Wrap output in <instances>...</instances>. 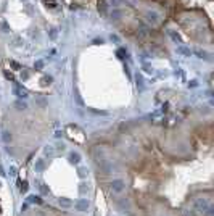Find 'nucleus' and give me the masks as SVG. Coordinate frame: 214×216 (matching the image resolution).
Returning a JSON list of instances; mask_svg holds the SVG:
<instances>
[{
  "instance_id": "13",
  "label": "nucleus",
  "mask_w": 214,
  "mask_h": 216,
  "mask_svg": "<svg viewBox=\"0 0 214 216\" xmlns=\"http://www.w3.org/2000/svg\"><path fill=\"white\" fill-rule=\"evenodd\" d=\"M89 190H90V187H89V184L82 182V184H81V187H79V194H81V195H85Z\"/></svg>"
},
{
  "instance_id": "30",
  "label": "nucleus",
  "mask_w": 214,
  "mask_h": 216,
  "mask_svg": "<svg viewBox=\"0 0 214 216\" xmlns=\"http://www.w3.org/2000/svg\"><path fill=\"white\" fill-rule=\"evenodd\" d=\"M118 55H119V58H121V60H122V58H124V55H126V52H124V50H118Z\"/></svg>"
},
{
  "instance_id": "20",
  "label": "nucleus",
  "mask_w": 214,
  "mask_h": 216,
  "mask_svg": "<svg viewBox=\"0 0 214 216\" xmlns=\"http://www.w3.org/2000/svg\"><path fill=\"white\" fill-rule=\"evenodd\" d=\"M29 202H31V203H42L40 197H36V195H31V197H29Z\"/></svg>"
},
{
  "instance_id": "24",
  "label": "nucleus",
  "mask_w": 214,
  "mask_h": 216,
  "mask_svg": "<svg viewBox=\"0 0 214 216\" xmlns=\"http://www.w3.org/2000/svg\"><path fill=\"white\" fill-rule=\"evenodd\" d=\"M42 66H44V61H42V60L36 61V65H34V68H36L37 71H39V70H42Z\"/></svg>"
},
{
  "instance_id": "8",
  "label": "nucleus",
  "mask_w": 214,
  "mask_h": 216,
  "mask_svg": "<svg viewBox=\"0 0 214 216\" xmlns=\"http://www.w3.org/2000/svg\"><path fill=\"white\" fill-rule=\"evenodd\" d=\"M167 34H169V37H171L175 44H182V39H180V36H179L177 32H174V31H167Z\"/></svg>"
},
{
  "instance_id": "28",
  "label": "nucleus",
  "mask_w": 214,
  "mask_h": 216,
  "mask_svg": "<svg viewBox=\"0 0 214 216\" xmlns=\"http://www.w3.org/2000/svg\"><path fill=\"white\" fill-rule=\"evenodd\" d=\"M50 37H52V39H55V37H57V29H52L50 31Z\"/></svg>"
},
{
  "instance_id": "9",
  "label": "nucleus",
  "mask_w": 214,
  "mask_h": 216,
  "mask_svg": "<svg viewBox=\"0 0 214 216\" xmlns=\"http://www.w3.org/2000/svg\"><path fill=\"white\" fill-rule=\"evenodd\" d=\"M69 161L74 163V164H77L79 161H81V155H79V153H76V152H71L69 153Z\"/></svg>"
},
{
  "instance_id": "2",
  "label": "nucleus",
  "mask_w": 214,
  "mask_h": 216,
  "mask_svg": "<svg viewBox=\"0 0 214 216\" xmlns=\"http://www.w3.org/2000/svg\"><path fill=\"white\" fill-rule=\"evenodd\" d=\"M145 18H147V21L150 23V24H158V23H160V13L153 11V10H148V11L145 13Z\"/></svg>"
},
{
  "instance_id": "12",
  "label": "nucleus",
  "mask_w": 214,
  "mask_h": 216,
  "mask_svg": "<svg viewBox=\"0 0 214 216\" xmlns=\"http://www.w3.org/2000/svg\"><path fill=\"white\" fill-rule=\"evenodd\" d=\"M98 11L102 13V15L106 13V2L105 0H98Z\"/></svg>"
},
{
  "instance_id": "25",
  "label": "nucleus",
  "mask_w": 214,
  "mask_h": 216,
  "mask_svg": "<svg viewBox=\"0 0 214 216\" xmlns=\"http://www.w3.org/2000/svg\"><path fill=\"white\" fill-rule=\"evenodd\" d=\"M50 82H52V78H50V76L42 78V85H47V84H50Z\"/></svg>"
},
{
  "instance_id": "29",
  "label": "nucleus",
  "mask_w": 214,
  "mask_h": 216,
  "mask_svg": "<svg viewBox=\"0 0 214 216\" xmlns=\"http://www.w3.org/2000/svg\"><path fill=\"white\" fill-rule=\"evenodd\" d=\"M196 85H198V82H196V81H190V82H188V87H196Z\"/></svg>"
},
{
  "instance_id": "16",
  "label": "nucleus",
  "mask_w": 214,
  "mask_h": 216,
  "mask_svg": "<svg viewBox=\"0 0 214 216\" xmlns=\"http://www.w3.org/2000/svg\"><path fill=\"white\" fill-rule=\"evenodd\" d=\"M77 174H79V177H81V179H84V177L89 176V169H87V168H79Z\"/></svg>"
},
{
  "instance_id": "18",
  "label": "nucleus",
  "mask_w": 214,
  "mask_h": 216,
  "mask_svg": "<svg viewBox=\"0 0 214 216\" xmlns=\"http://www.w3.org/2000/svg\"><path fill=\"white\" fill-rule=\"evenodd\" d=\"M195 55L198 58H205V60H208V53L205 52V50H200V49H196L195 50Z\"/></svg>"
},
{
  "instance_id": "33",
  "label": "nucleus",
  "mask_w": 214,
  "mask_h": 216,
  "mask_svg": "<svg viewBox=\"0 0 214 216\" xmlns=\"http://www.w3.org/2000/svg\"><path fill=\"white\" fill-rule=\"evenodd\" d=\"M94 44H103V40H102V39H95Z\"/></svg>"
},
{
  "instance_id": "27",
  "label": "nucleus",
  "mask_w": 214,
  "mask_h": 216,
  "mask_svg": "<svg viewBox=\"0 0 214 216\" xmlns=\"http://www.w3.org/2000/svg\"><path fill=\"white\" fill-rule=\"evenodd\" d=\"M19 190H21V192H26V190H27V184H26V182H23V184H21V187H19Z\"/></svg>"
},
{
  "instance_id": "23",
  "label": "nucleus",
  "mask_w": 214,
  "mask_h": 216,
  "mask_svg": "<svg viewBox=\"0 0 214 216\" xmlns=\"http://www.w3.org/2000/svg\"><path fill=\"white\" fill-rule=\"evenodd\" d=\"M39 189H40V192H42V194H48V192H50V190H48V187L45 186V184H40V186H39Z\"/></svg>"
},
{
  "instance_id": "3",
  "label": "nucleus",
  "mask_w": 214,
  "mask_h": 216,
  "mask_svg": "<svg viewBox=\"0 0 214 216\" xmlns=\"http://www.w3.org/2000/svg\"><path fill=\"white\" fill-rule=\"evenodd\" d=\"M110 187H111L115 192H122L126 189V182H124L122 179H113L111 184H110Z\"/></svg>"
},
{
  "instance_id": "11",
  "label": "nucleus",
  "mask_w": 214,
  "mask_h": 216,
  "mask_svg": "<svg viewBox=\"0 0 214 216\" xmlns=\"http://www.w3.org/2000/svg\"><path fill=\"white\" fill-rule=\"evenodd\" d=\"M15 108H16V110H19V111H23V110H26V108H27V105H26V102L16 100V102H15Z\"/></svg>"
},
{
  "instance_id": "4",
  "label": "nucleus",
  "mask_w": 214,
  "mask_h": 216,
  "mask_svg": "<svg viewBox=\"0 0 214 216\" xmlns=\"http://www.w3.org/2000/svg\"><path fill=\"white\" fill-rule=\"evenodd\" d=\"M89 205H90V203H89V200H84V198H81V200H77V202L74 203V208H76L77 211H87Z\"/></svg>"
},
{
  "instance_id": "17",
  "label": "nucleus",
  "mask_w": 214,
  "mask_h": 216,
  "mask_svg": "<svg viewBox=\"0 0 214 216\" xmlns=\"http://www.w3.org/2000/svg\"><path fill=\"white\" fill-rule=\"evenodd\" d=\"M121 16H122V11H121V10L115 8V10L111 11V19H119Z\"/></svg>"
},
{
  "instance_id": "7",
  "label": "nucleus",
  "mask_w": 214,
  "mask_h": 216,
  "mask_svg": "<svg viewBox=\"0 0 214 216\" xmlns=\"http://www.w3.org/2000/svg\"><path fill=\"white\" fill-rule=\"evenodd\" d=\"M177 52L180 53V55H184V57H190V55H192L190 49H187L185 45H179V47H177Z\"/></svg>"
},
{
  "instance_id": "19",
  "label": "nucleus",
  "mask_w": 214,
  "mask_h": 216,
  "mask_svg": "<svg viewBox=\"0 0 214 216\" xmlns=\"http://www.w3.org/2000/svg\"><path fill=\"white\" fill-rule=\"evenodd\" d=\"M45 168V161L44 160H37L36 161V171H42Z\"/></svg>"
},
{
  "instance_id": "26",
  "label": "nucleus",
  "mask_w": 214,
  "mask_h": 216,
  "mask_svg": "<svg viewBox=\"0 0 214 216\" xmlns=\"http://www.w3.org/2000/svg\"><path fill=\"white\" fill-rule=\"evenodd\" d=\"M121 3H122V0H111V5L113 6H119Z\"/></svg>"
},
{
  "instance_id": "5",
  "label": "nucleus",
  "mask_w": 214,
  "mask_h": 216,
  "mask_svg": "<svg viewBox=\"0 0 214 216\" xmlns=\"http://www.w3.org/2000/svg\"><path fill=\"white\" fill-rule=\"evenodd\" d=\"M13 92H15V95L16 97H19V98H27V92L24 90V89H21L18 84H15V87H13Z\"/></svg>"
},
{
  "instance_id": "14",
  "label": "nucleus",
  "mask_w": 214,
  "mask_h": 216,
  "mask_svg": "<svg viewBox=\"0 0 214 216\" xmlns=\"http://www.w3.org/2000/svg\"><path fill=\"white\" fill-rule=\"evenodd\" d=\"M55 152H57V150H55V147H53V145H47L45 149H44V153H45V155H48V156L55 155Z\"/></svg>"
},
{
  "instance_id": "6",
  "label": "nucleus",
  "mask_w": 214,
  "mask_h": 216,
  "mask_svg": "<svg viewBox=\"0 0 214 216\" xmlns=\"http://www.w3.org/2000/svg\"><path fill=\"white\" fill-rule=\"evenodd\" d=\"M58 203H60V207H63V208H71L72 207V202L69 200V198H58Z\"/></svg>"
},
{
  "instance_id": "10",
  "label": "nucleus",
  "mask_w": 214,
  "mask_h": 216,
  "mask_svg": "<svg viewBox=\"0 0 214 216\" xmlns=\"http://www.w3.org/2000/svg\"><path fill=\"white\" fill-rule=\"evenodd\" d=\"M42 3L50 10H55L57 8V0H42Z\"/></svg>"
},
{
  "instance_id": "1",
  "label": "nucleus",
  "mask_w": 214,
  "mask_h": 216,
  "mask_svg": "<svg viewBox=\"0 0 214 216\" xmlns=\"http://www.w3.org/2000/svg\"><path fill=\"white\" fill-rule=\"evenodd\" d=\"M195 208L196 210H200L203 213V211H206V215L211 216L213 215V207L211 203H209L206 198H198V200H195Z\"/></svg>"
},
{
  "instance_id": "32",
  "label": "nucleus",
  "mask_w": 214,
  "mask_h": 216,
  "mask_svg": "<svg viewBox=\"0 0 214 216\" xmlns=\"http://www.w3.org/2000/svg\"><path fill=\"white\" fill-rule=\"evenodd\" d=\"M5 78H6V79H10V81H13V76L10 73H5Z\"/></svg>"
},
{
  "instance_id": "15",
  "label": "nucleus",
  "mask_w": 214,
  "mask_h": 216,
  "mask_svg": "<svg viewBox=\"0 0 214 216\" xmlns=\"http://www.w3.org/2000/svg\"><path fill=\"white\" fill-rule=\"evenodd\" d=\"M2 140L5 144H10V142H11V134H10L8 131H3L2 132Z\"/></svg>"
},
{
  "instance_id": "34",
  "label": "nucleus",
  "mask_w": 214,
  "mask_h": 216,
  "mask_svg": "<svg viewBox=\"0 0 214 216\" xmlns=\"http://www.w3.org/2000/svg\"><path fill=\"white\" fill-rule=\"evenodd\" d=\"M23 2H26V0H23Z\"/></svg>"
},
{
  "instance_id": "22",
  "label": "nucleus",
  "mask_w": 214,
  "mask_h": 216,
  "mask_svg": "<svg viewBox=\"0 0 214 216\" xmlns=\"http://www.w3.org/2000/svg\"><path fill=\"white\" fill-rule=\"evenodd\" d=\"M137 85H139L140 90H143L145 85H143V81H142V78H140V76H137Z\"/></svg>"
},
{
  "instance_id": "21",
  "label": "nucleus",
  "mask_w": 214,
  "mask_h": 216,
  "mask_svg": "<svg viewBox=\"0 0 214 216\" xmlns=\"http://www.w3.org/2000/svg\"><path fill=\"white\" fill-rule=\"evenodd\" d=\"M10 66L15 68V70H21V65H19L18 61H15V60H10Z\"/></svg>"
},
{
  "instance_id": "31",
  "label": "nucleus",
  "mask_w": 214,
  "mask_h": 216,
  "mask_svg": "<svg viewBox=\"0 0 214 216\" xmlns=\"http://www.w3.org/2000/svg\"><path fill=\"white\" fill-rule=\"evenodd\" d=\"M111 40H113V42H119V37L115 36V34H111Z\"/></svg>"
}]
</instances>
